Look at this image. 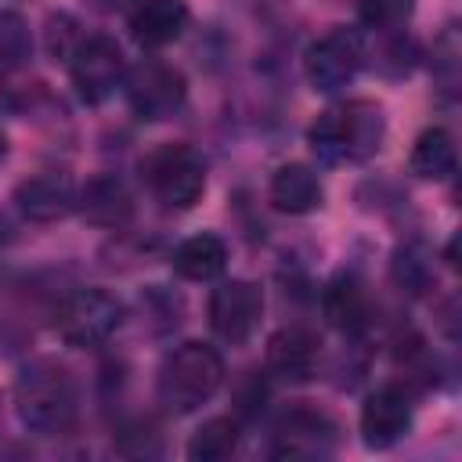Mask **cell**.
I'll list each match as a JSON object with an SVG mask.
<instances>
[{"label": "cell", "mask_w": 462, "mask_h": 462, "mask_svg": "<svg viewBox=\"0 0 462 462\" xmlns=\"http://www.w3.org/2000/svg\"><path fill=\"white\" fill-rule=\"evenodd\" d=\"M386 141V116L379 101L346 97L328 105L307 126V144L325 166L368 162Z\"/></svg>", "instance_id": "obj_1"}, {"label": "cell", "mask_w": 462, "mask_h": 462, "mask_svg": "<svg viewBox=\"0 0 462 462\" xmlns=\"http://www.w3.org/2000/svg\"><path fill=\"white\" fill-rule=\"evenodd\" d=\"M14 411L29 433L58 437L72 430L79 411V386L54 357H32L14 379Z\"/></svg>", "instance_id": "obj_2"}, {"label": "cell", "mask_w": 462, "mask_h": 462, "mask_svg": "<svg viewBox=\"0 0 462 462\" xmlns=\"http://www.w3.org/2000/svg\"><path fill=\"white\" fill-rule=\"evenodd\" d=\"M224 375L227 368L213 343L184 339L162 354L155 372V397L166 411L191 415L217 397V390L224 386Z\"/></svg>", "instance_id": "obj_3"}, {"label": "cell", "mask_w": 462, "mask_h": 462, "mask_svg": "<svg viewBox=\"0 0 462 462\" xmlns=\"http://www.w3.org/2000/svg\"><path fill=\"white\" fill-rule=\"evenodd\" d=\"M126 321V307L116 292L90 285V289H72L61 292L54 310H51V328L69 343V346H101L108 343Z\"/></svg>", "instance_id": "obj_4"}, {"label": "cell", "mask_w": 462, "mask_h": 462, "mask_svg": "<svg viewBox=\"0 0 462 462\" xmlns=\"http://www.w3.org/2000/svg\"><path fill=\"white\" fill-rule=\"evenodd\" d=\"M141 177L166 209H191L206 191V159L184 141L159 144L141 159Z\"/></svg>", "instance_id": "obj_5"}, {"label": "cell", "mask_w": 462, "mask_h": 462, "mask_svg": "<svg viewBox=\"0 0 462 462\" xmlns=\"http://www.w3.org/2000/svg\"><path fill=\"white\" fill-rule=\"evenodd\" d=\"M368 61V43L350 25H332L303 51V76L318 94L346 90Z\"/></svg>", "instance_id": "obj_6"}, {"label": "cell", "mask_w": 462, "mask_h": 462, "mask_svg": "<svg viewBox=\"0 0 462 462\" xmlns=\"http://www.w3.org/2000/svg\"><path fill=\"white\" fill-rule=\"evenodd\" d=\"M126 105L137 119L144 123H162L173 119L184 101H188V79L177 65L162 61V58H141L137 65H126L123 87Z\"/></svg>", "instance_id": "obj_7"}, {"label": "cell", "mask_w": 462, "mask_h": 462, "mask_svg": "<svg viewBox=\"0 0 462 462\" xmlns=\"http://www.w3.org/2000/svg\"><path fill=\"white\" fill-rule=\"evenodd\" d=\"M65 65H69V79H72V87H76L83 105L108 101L123 87V76H126L123 47L112 36H105V32L83 36Z\"/></svg>", "instance_id": "obj_8"}, {"label": "cell", "mask_w": 462, "mask_h": 462, "mask_svg": "<svg viewBox=\"0 0 462 462\" xmlns=\"http://www.w3.org/2000/svg\"><path fill=\"white\" fill-rule=\"evenodd\" d=\"M209 314V328L220 343L227 346H242L253 339V332L260 328L263 318V289L249 278H227L209 292L206 303Z\"/></svg>", "instance_id": "obj_9"}, {"label": "cell", "mask_w": 462, "mask_h": 462, "mask_svg": "<svg viewBox=\"0 0 462 462\" xmlns=\"http://www.w3.org/2000/svg\"><path fill=\"white\" fill-rule=\"evenodd\" d=\"M415 422V397L404 383H379L361 404V440L372 451H390L411 433Z\"/></svg>", "instance_id": "obj_10"}, {"label": "cell", "mask_w": 462, "mask_h": 462, "mask_svg": "<svg viewBox=\"0 0 462 462\" xmlns=\"http://www.w3.org/2000/svg\"><path fill=\"white\" fill-rule=\"evenodd\" d=\"M339 426L321 408L296 404L278 415L271 430V455L274 458H325L336 451Z\"/></svg>", "instance_id": "obj_11"}, {"label": "cell", "mask_w": 462, "mask_h": 462, "mask_svg": "<svg viewBox=\"0 0 462 462\" xmlns=\"http://www.w3.org/2000/svg\"><path fill=\"white\" fill-rule=\"evenodd\" d=\"M58 296L61 292H47V285L25 274L0 278V343H22L25 336H32L36 318L51 321Z\"/></svg>", "instance_id": "obj_12"}, {"label": "cell", "mask_w": 462, "mask_h": 462, "mask_svg": "<svg viewBox=\"0 0 462 462\" xmlns=\"http://www.w3.org/2000/svg\"><path fill=\"white\" fill-rule=\"evenodd\" d=\"M79 188L65 170H40L14 188V206L32 224H54L76 209Z\"/></svg>", "instance_id": "obj_13"}, {"label": "cell", "mask_w": 462, "mask_h": 462, "mask_svg": "<svg viewBox=\"0 0 462 462\" xmlns=\"http://www.w3.org/2000/svg\"><path fill=\"white\" fill-rule=\"evenodd\" d=\"M321 365V339L307 325H285L267 339V372L282 383H307Z\"/></svg>", "instance_id": "obj_14"}, {"label": "cell", "mask_w": 462, "mask_h": 462, "mask_svg": "<svg viewBox=\"0 0 462 462\" xmlns=\"http://www.w3.org/2000/svg\"><path fill=\"white\" fill-rule=\"evenodd\" d=\"M188 18H191V11L184 0H134L126 25H130V36L144 51H159L184 36Z\"/></svg>", "instance_id": "obj_15"}, {"label": "cell", "mask_w": 462, "mask_h": 462, "mask_svg": "<svg viewBox=\"0 0 462 462\" xmlns=\"http://www.w3.org/2000/svg\"><path fill=\"white\" fill-rule=\"evenodd\" d=\"M267 199H271V206L278 213L307 217V213H314L325 202V184H321L314 166H307V162H282L271 173Z\"/></svg>", "instance_id": "obj_16"}, {"label": "cell", "mask_w": 462, "mask_h": 462, "mask_svg": "<svg viewBox=\"0 0 462 462\" xmlns=\"http://www.w3.org/2000/svg\"><path fill=\"white\" fill-rule=\"evenodd\" d=\"M321 314L332 328H339L346 336H361L372 321L368 318L372 303H368L365 282L354 271H339L336 278H328V285L321 289Z\"/></svg>", "instance_id": "obj_17"}, {"label": "cell", "mask_w": 462, "mask_h": 462, "mask_svg": "<svg viewBox=\"0 0 462 462\" xmlns=\"http://www.w3.org/2000/svg\"><path fill=\"white\" fill-rule=\"evenodd\" d=\"M76 209L97 227H123L134 217V195L116 173H97L79 188Z\"/></svg>", "instance_id": "obj_18"}, {"label": "cell", "mask_w": 462, "mask_h": 462, "mask_svg": "<svg viewBox=\"0 0 462 462\" xmlns=\"http://www.w3.org/2000/svg\"><path fill=\"white\" fill-rule=\"evenodd\" d=\"M170 263L184 282H217L227 271V245L220 235L199 231L177 242V249L170 253Z\"/></svg>", "instance_id": "obj_19"}, {"label": "cell", "mask_w": 462, "mask_h": 462, "mask_svg": "<svg viewBox=\"0 0 462 462\" xmlns=\"http://www.w3.org/2000/svg\"><path fill=\"white\" fill-rule=\"evenodd\" d=\"M408 170H411L419 180H448V177L458 170V148H455L451 130H444V126H426V130L415 137V144H411Z\"/></svg>", "instance_id": "obj_20"}, {"label": "cell", "mask_w": 462, "mask_h": 462, "mask_svg": "<svg viewBox=\"0 0 462 462\" xmlns=\"http://www.w3.org/2000/svg\"><path fill=\"white\" fill-rule=\"evenodd\" d=\"M242 444V422L235 415H213L206 419L191 440H188V458L191 462H220L231 458Z\"/></svg>", "instance_id": "obj_21"}, {"label": "cell", "mask_w": 462, "mask_h": 462, "mask_svg": "<svg viewBox=\"0 0 462 462\" xmlns=\"http://www.w3.org/2000/svg\"><path fill=\"white\" fill-rule=\"evenodd\" d=\"M32 54V32H29V22L11 11V7H0V72H14L29 61Z\"/></svg>", "instance_id": "obj_22"}, {"label": "cell", "mask_w": 462, "mask_h": 462, "mask_svg": "<svg viewBox=\"0 0 462 462\" xmlns=\"http://www.w3.org/2000/svg\"><path fill=\"white\" fill-rule=\"evenodd\" d=\"M411 11H415V0H357V18L372 32L404 29V22L411 18Z\"/></svg>", "instance_id": "obj_23"}, {"label": "cell", "mask_w": 462, "mask_h": 462, "mask_svg": "<svg viewBox=\"0 0 462 462\" xmlns=\"http://www.w3.org/2000/svg\"><path fill=\"white\" fill-rule=\"evenodd\" d=\"M430 274H433V263H430V253H426L422 245L408 242V245H401V249L393 253V278H397L401 289L422 292V289L430 285Z\"/></svg>", "instance_id": "obj_24"}, {"label": "cell", "mask_w": 462, "mask_h": 462, "mask_svg": "<svg viewBox=\"0 0 462 462\" xmlns=\"http://www.w3.org/2000/svg\"><path fill=\"white\" fill-rule=\"evenodd\" d=\"M83 32H79V22L69 14V11H58L47 18V54L54 61H69L72 51L79 47Z\"/></svg>", "instance_id": "obj_25"}, {"label": "cell", "mask_w": 462, "mask_h": 462, "mask_svg": "<svg viewBox=\"0 0 462 462\" xmlns=\"http://www.w3.org/2000/svg\"><path fill=\"white\" fill-rule=\"evenodd\" d=\"M379 36H386L383 47H379V69L390 72V76H404L415 65V43L404 36V29L379 32Z\"/></svg>", "instance_id": "obj_26"}, {"label": "cell", "mask_w": 462, "mask_h": 462, "mask_svg": "<svg viewBox=\"0 0 462 462\" xmlns=\"http://www.w3.org/2000/svg\"><path fill=\"white\" fill-rule=\"evenodd\" d=\"M433 76L444 90H455L458 83V36H455V25H448L440 32V40L433 43Z\"/></svg>", "instance_id": "obj_27"}, {"label": "cell", "mask_w": 462, "mask_h": 462, "mask_svg": "<svg viewBox=\"0 0 462 462\" xmlns=\"http://www.w3.org/2000/svg\"><path fill=\"white\" fill-rule=\"evenodd\" d=\"M242 4H249V7H256V11H267V7H274V4H282V0H242Z\"/></svg>", "instance_id": "obj_28"}, {"label": "cell", "mask_w": 462, "mask_h": 462, "mask_svg": "<svg viewBox=\"0 0 462 462\" xmlns=\"http://www.w3.org/2000/svg\"><path fill=\"white\" fill-rule=\"evenodd\" d=\"M7 159V134H4V126H0V162Z\"/></svg>", "instance_id": "obj_29"}]
</instances>
